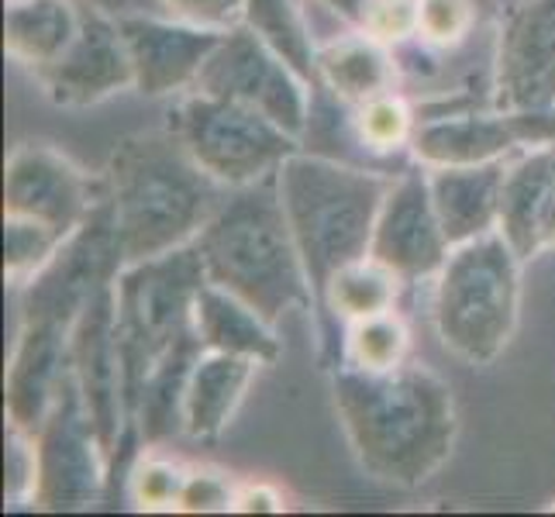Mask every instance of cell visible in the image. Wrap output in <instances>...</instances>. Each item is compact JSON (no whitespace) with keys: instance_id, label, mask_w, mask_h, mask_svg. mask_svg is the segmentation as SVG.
I'll list each match as a JSON object with an SVG mask.
<instances>
[{"instance_id":"1","label":"cell","mask_w":555,"mask_h":517,"mask_svg":"<svg viewBox=\"0 0 555 517\" xmlns=\"http://www.w3.org/2000/svg\"><path fill=\"white\" fill-rule=\"evenodd\" d=\"M332 397L356 463L390 487H421L449 463L459 411L449 383L421 362L387 373L332 370Z\"/></svg>"},{"instance_id":"2","label":"cell","mask_w":555,"mask_h":517,"mask_svg":"<svg viewBox=\"0 0 555 517\" xmlns=\"http://www.w3.org/2000/svg\"><path fill=\"white\" fill-rule=\"evenodd\" d=\"M104 190L125 266L194 245L228 194L173 128L125 135L111 148Z\"/></svg>"},{"instance_id":"3","label":"cell","mask_w":555,"mask_h":517,"mask_svg":"<svg viewBox=\"0 0 555 517\" xmlns=\"http://www.w3.org/2000/svg\"><path fill=\"white\" fill-rule=\"evenodd\" d=\"M194 248L207 283L248 300L266 321L276 324L286 311L314 318V290L286 221L276 172L228 190Z\"/></svg>"},{"instance_id":"4","label":"cell","mask_w":555,"mask_h":517,"mask_svg":"<svg viewBox=\"0 0 555 517\" xmlns=\"http://www.w3.org/2000/svg\"><path fill=\"white\" fill-rule=\"evenodd\" d=\"M393 177L397 172L332 159L304 145L276 169L286 221L314 290V311L341 266L370 256L373 224Z\"/></svg>"},{"instance_id":"5","label":"cell","mask_w":555,"mask_h":517,"mask_svg":"<svg viewBox=\"0 0 555 517\" xmlns=\"http://www.w3.org/2000/svg\"><path fill=\"white\" fill-rule=\"evenodd\" d=\"M521 266L525 259L501 232L452 245L431 297L446 352L473 370L493 366L507 352L521 321Z\"/></svg>"},{"instance_id":"6","label":"cell","mask_w":555,"mask_h":517,"mask_svg":"<svg viewBox=\"0 0 555 517\" xmlns=\"http://www.w3.org/2000/svg\"><path fill=\"white\" fill-rule=\"evenodd\" d=\"M207 283L204 266L194 245L173 253L131 262L114 280L118 297V349L125 373V431L142 397L145 379L156 366L173 356L180 345L197 335L194 303Z\"/></svg>"},{"instance_id":"7","label":"cell","mask_w":555,"mask_h":517,"mask_svg":"<svg viewBox=\"0 0 555 517\" xmlns=\"http://www.w3.org/2000/svg\"><path fill=\"white\" fill-rule=\"evenodd\" d=\"M169 128L201 169L228 190L273 177L283 159L300 148V139L266 114L201 90H190L177 104Z\"/></svg>"},{"instance_id":"8","label":"cell","mask_w":555,"mask_h":517,"mask_svg":"<svg viewBox=\"0 0 555 517\" xmlns=\"http://www.w3.org/2000/svg\"><path fill=\"white\" fill-rule=\"evenodd\" d=\"M38 487L31 507L38 510H83L93 507L111 487V452L76 387L73 370L60 383L52 408L35 431Z\"/></svg>"},{"instance_id":"9","label":"cell","mask_w":555,"mask_h":517,"mask_svg":"<svg viewBox=\"0 0 555 517\" xmlns=\"http://www.w3.org/2000/svg\"><path fill=\"white\" fill-rule=\"evenodd\" d=\"M194 90L253 107L304 142L314 87L242 22L224 31L221 46L204 63Z\"/></svg>"},{"instance_id":"10","label":"cell","mask_w":555,"mask_h":517,"mask_svg":"<svg viewBox=\"0 0 555 517\" xmlns=\"http://www.w3.org/2000/svg\"><path fill=\"white\" fill-rule=\"evenodd\" d=\"M121 270H125V256L118 245V232H114V218L104 190V197L90 210V218L25 283L22 321H42L73 332V324L83 314L87 303L101 290H107V286H114Z\"/></svg>"},{"instance_id":"11","label":"cell","mask_w":555,"mask_h":517,"mask_svg":"<svg viewBox=\"0 0 555 517\" xmlns=\"http://www.w3.org/2000/svg\"><path fill=\"white\" fill-rule=\"evenodd\" d=\"M104 197L83 166L46 142L14 145L4 166V215H22L69 238Z\"/></svg>"},{"instance_id":"12","label":"cell","mask_w":555,"mask_h":517,"mask_svg":"<svg viewBox=\"0 0 555 517\" xmlns=\"http://www.w3.org/2000/svg\"><path fill=\"white\" fill-rule=\"evenodd\" d=\"M449 253L452 245L431 201L428 169L421 163L404 166L379 204L370 256L393 270L404 283H417L435 280Z\"/></svg>"},{"instance_id":"13","label":"cell","mask_w":555,"mask_h":517,"mask_svg":"<svg viewBox=\"0 0 555 517\" xmlns=\"http://www.w3.org/2000/svg\"><path fill=\"white\" fill-rule=\"evenodd\" d=\"M493 107L511 114L555 107V0H525L501 11Z\"/></svg>"},{"instance_id":"14","label":"cell","mask_w":555,"mask_h":517,"mask_svg":"<svg viewBox=\"0 0 555 517\" xmlns=\"http://www.w3.org/2000/svg\"><path fill=\"white\" fill-rule=\"evenodd\" d=\"M69 370L83 404L111 452V473L125 438V373L118 349V297L114 286L93 297L69 335Z\"/></svg>"},{"instance_id":"15","label":"cell","mask_w":555,"mask_h":517,"mask_svg":"<svg viewBox=\"0 0 555 517\" xmlns=\"http://www.w3.org/2000/svg\"><path fill=\"white\" fill-rule=\"evenodd\" d=\"M125 35L135 90L142 98H169L194 90L210 52L221 46L228 28H207L173 14H131L118 17Z\"/></svg>"},{"instance_id":"16","label":"cell","mask_w":555,"mask_h":517,"mask_svg":"<svg viewBox=\"0 0 555 517\" xmlns=\"http://www.w3.org/2000/svg\"><path fill=\"white\" fill-rule=\"evenodd\" d=\"M35 80L55 107H93L121 90H135L118 17L83 8V25L69 49L35 73Z\"/></svg>"},{"instance_id":"17","label":"cell","mask_w":555,"mask_h":517,"mask_svg":"<svg viewBox=\"0 0 555 517\" xmlns=\"http://www.w3.org/2000/svg\"><path fill=\"white\" fill-rule=\"evenodd\" d=\"M525 145L518 121L511 111L501 107H466V111H446L421 118L411 156L421 166H476L507 159Z\"/></svg>"},{"instance_id":"18","label":"cell","mask_w":555,"mask_h":517,"mask_svg":"<svg viewBox=\"0 0 555 517\" xmlns=\"http://www.w3.org/2000/svg\"><path fill=\"white\" fill-rule=\"evenodd\" d=\"M69 335L66 328L42 321H22L17 324V341L8 362L4 379V411L8 425L35 435L52 408L60 383L69 366Z\"/></svg>"},{"instance_id":"19","label":"cell","mask_w":555,"mask_h":517,"mask_svg":"<svg viewBox=\"0 0 555 517\" xmlns=\"http://www.w3.org/2000/svg\"><path fill=\"white\" fill-rule=\"evenodd\" d=\"M504 169H507V159L428 169L431 201L438 210V221L446 228L449 245H463V242L496 232V224H501Z\"/></svg>"},{"instance_id":"20","label":"cell","mask_w":555,"mask_h":517,"mask_svg":"<svg viewBox=\"0 0 555 517\" xmlns=\"http://www.w3.org/2000/svg\"><path fill=\"white\" fill-rule=\"evenodd\" d=\"M400 290H404V280L393 270H387L383 262L373 256L356 259L328 280L324 294L318 300V332H321V359L324 370L338 366V349H341V332H346L349 321L359 318H373L383 311H393Z\"/></svg>"},{"instance_id":"21","label":"cell","mask_w":555,"mask_h":517,"mask_svg":"<svg viewBox=\"0 0 555 517\" xmlns=\"http://www.w3.org/2000/svg\"><path fill=\"white\" fill-rule=\"evenodd\" d=\"M555 190V145H521L507 156L501 190V232L525 262L542 256V221Z\"/></svg>"},{"instance_id":"22","label":"cell","mask_w":555,"mask_h":517,"mask_svg":"<svg viewBox=\"0 0 555 517\" xmlns=\"http://www.w3.org/2000/svg\"><path fill=\"white\" fill-rule=\"evenodd\" d=\"M400 66L390 46L376 42L373 35L349 28L328 42H318L314 55V87L328 90L335 101L359 107L379 93L397 90Z\"/></svg>"},{"instance_id":"23","label":"cell","mask_w":555,"mask_h":517,"mask_svg":"<svg viewBox=\"0 0 555 517\" xmlns=\"http://www.w3.org/2000/svg\"><path fill=\"white\" fill-rule=\"evenodd\" d=\"M259 370L256 359L204 349L186 376L183 390V435L194 442H215L232 425Z\"/></svg>"},{"instance_id":"24","label":"cell","mask_w":555,"mask_h":517,"mask_svg":"<svg viewBox=\"0 0 555 517\" xmlns=\"http://www.w3.org/2000/svg\"><path fill=\"white\" fill-rule=\"evenodd\" d=\"M194 324L201 345L210 352H232L256 359L259 366H273L283 359V338L276 324L266 321L253 303L235 297L232 290L204 283L194 303Z\"/></svg>"},{"instance_id":"25","label":"cell","mask_w":555,"mask_h":517,"mask_svg":"<svg viewBox=\"0 0 555 517\" xmlns=\"http://www.w3.org/2000/svg\"><path fill=\"white\" fill-rule=\"evenodd\" d=\"M83 25L76 0H8L4 49L31 76L52 66Z\"/></svg>"},{"instance_id":"26","label":"cell","mask_w":555,"mask_h":517,"mask_svg":"<svg viewBox=\"0 0 555 517\" xmlns=\"http://www.w3.org/2000/svg\"><path fill=\"white\" fill-rule=\"evenodd\" d=\"M349 118H352V131H356L362 156H366L373 169L400 172L408 166V159H414L411 142H414L421 118L397 90L379 93V98L359 107H349Z\"/></svg>"},{"instance_id":"27","label":"cell","mask_w":555,"mask_h":517,"mask_svg":"<svg viewBox=\"0 0 555 517\" xmlns=\"http://www.w3.org/2000/svg\"><path fill=\"white\" fill-rule=\"evenodd\" d=\"M242 25L253 28L280 60L291 63L314 87L318 42L311 31L308 0H245Z\"/></svg>"},{"instance_id":"28","label":"cell","mask_w":555,"mask_h":517,"mask_svg":"<svg viewBox=\"0 0 555 517\" xmlns=\"http://www.w3.org/2000/svg\"><path fill=\"white\" fill-rule=\"evenodd\" d=\"M408 359H411V328L397 314V308L373 318L349 321L346 332H341L338 366L362 370V373H387L404 366Z\"/></svg>"},{"instance_id":"29","label":"cell","mask_w":555,"mask_h":517,"mask_svg":"<svg viewBox=\"0 0 555 517\" xmlns=\"http://www.w3.org/2000/svg\"><path fill=\"white\" fill-rule=\"evenodd\" d=\"M63 235L22 215H4V276L11 286H25L63 248Z\"/></svg>"},{"instance_id":"30","label":"cell","mask_w":555,"mask_h":517,"mask_svg":"<svg viewBox=\"0 0 555 517\" xmlns=\"http://www.w3.org/2000/svg\"><path fill=\"white\" fill-rule=\"evenodd\" d=\"M186 476H190V466L177 463V458L145 452L131 463V473L125 480H128L131 501L142 510H180Z\"/></svg>"},{"instance_id":"31","label":"cell","mask_w":555,"mask_h":517,"mask_svg":"<svg viewBox=\"0 0 555 517\" xmlns=\"http://www.w3.org/2000/svg\"><path fill=\"white\" fill-rule=\"evenodd\" d=\"M480 11H487L480 0H421L417 42H425L435 52H455L469 42Z\"/></svg>"},{"instance_id":"32","label":"cell","mask_w":555,"mask_h":517,"mask_svg":"<svg viewBox=\"0 0 555 517\" xmlns=\"http://www.w3.org/2000/svg\"><path fill=\"white\" fill-rule=\"evenodd\" d=\"M417 14H421V0H366L356 28L373 35L376 42L397 49L417 38Z\"/></svg>"},{"instance_id":"33","label":"cell","mask_w":555,"mask_h":517,"mask_svg":"<svg viewBox=\"0 0 555 517\" xmlns=\"http://www.w3.org/2000/svg\"><path fill=\"white\" fill-rule=\"evenodd\" d=\"M235 493H238V480H232L228 473L190 466L186 487L180 496V510L183 514H228V510H235Z\"/></svg>"},{"instance_id":"34","label":"cell","mask_w":555,"mask_h":517,"mask_svg":"<svg viewBox=\"0 0 555 517\" xmlns=\"http://www.w3.org/2000/svg\"><path fill=\"white\" fill-rule=\"evenodd\" d=\"M8 480H4V496L8 507H22L35 501V487H38V449H35V435L8 425Z\"/></svg>"},{"instance_id":"35","label":"cell","mask_w":555,"mask_h":517,"mask_svg":"<svg viewBox=\"0 0 555 517\" xmlns=\"http://www.w3.org/2000/svg\"><path fill=\"white\" fill-rule=\"evenodd\" d=\"M166 8L173 17L207 28H232L242 22L245 0H166Z\"/></svg>"},{"instance_id":"36","label":"cell","mask_w":555,"mask_h":517,"mask_svg":"<svg viewBox=\"0 0 555 517\" xmlns=\"http://www.w3.org/2000/svg\"><path fill=\"white\" fill-rule=\"evenodd\" d=\"M286 507V496L273 487V483H242L238 480V493H235V510L242 514H280Z\"/></svg>"},{"instance_id":"37","label":"cell","mask_w":555,"mask_h":517,"mask_svg":"<svg viewBox=\"0 0 555 517\" xmlns=\"http://www.w3.org/2000/svg\"><path fill=\"white\" fill-rule=\"evenodd\" d=\"M80 8L101 11L111 17H131V14H169L166 0H76Z\"/></svg>"},{"instance_id":"38","label":"cell","mask_w":555,"mask_h":517,"mask_svg":"<svg viewBox=\"0 0 555 517\" xmlns=\"http://www.w3.org/2000/svg\"><path fill=\"white\" fill-rule=\"evenodd\" d=\"M514 121H518L525 145H539V142L555 145V107L534 111V114H514Z\"/></svg>"},{"instance_id":"39","label":"cell","mask_w":555,"mask_h":517,"mask_svg":"<svg viewBox=\"0 0 555 517\" xmlns=\"http://www.w3.org/2000/svg\"><path fill=\"white\" fill-rule=\"evenodd\" d=\"M311 4L332 11L338 22H346L349 28H356L359 17H362V8H366V0H311Z\"/></svg>"},{"instance_id":"40","label":"cell","mask_w":555,"mask_h":517,"mask_svg":"<svg viewBox=\"0 0 555 517\" xmlns=\"http://www.w3.org/2000/svg\"><path fill=\"white\" fill-rule=\"evenodd\" d=\"M542 253H555V190H552V201L542 221Z\"/></svg>"},{"instance_id":"41","label":"cell","mask_w":555,"mask_h":517,"mask_svg":"<svg viewBox=\"0 0 555 517\" xmlns=\"http://www.w3.org/2000/svg\"><path fill=\"white\" fill-rule=\"evenodd\" d=\"M501 4V11H507V8H514V4H525V0H496Z\"/></svg>"},{"instance_id":"42","label":"cell","mask_w":555,"mask_h":517,"mask_svg":"<svg viewBox=\"0 0 555 517\" xmlns=\"http://www.w3.org/2000/svg\"><path fill=\"white\" fill-rule=\"evenodd\" d=\"M480 4H483L487 11H501V4H496V0H480Z\"/></svg>"},{"instance_id":"43","label":"cell","mask_w":555,"mask_h":517,"mask_svg":"<svg viewBox=\"0 0 555 517\" xmlns=\"http://www.w3.org/2000/svg\"><path fill=\"white\" fill-rule=\"evenodd\" d=\"M548 510H552V514H555V501H552V504H548Z\"/></svg>"}]
</instances>
